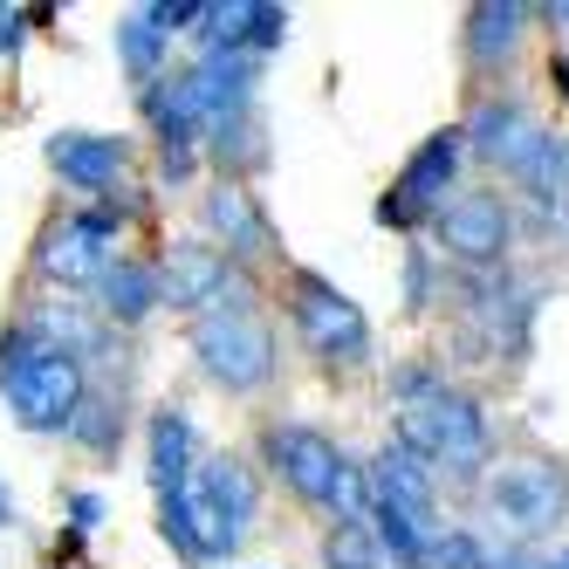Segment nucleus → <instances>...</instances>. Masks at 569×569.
<instances>
[{
	"mask_svg": "<svg viewBox=\"0 0 569 569\" xmlns=\"http://www.w3.org/2000/svg\"><path fill=\"white\" fill-rule=\"evenodd\" d=\"M261 467L274 487L316 515H330V528H363L371 515V495H363V460H350L343 446L309 426V419H268L261 426Z\"/></svg>",
	"mask_w": 569,
	"mask_h": 569,
	"instance_id": "f257e3e1",
	"label": "nucleus"
},
{
	"mask_svg": "<svg viewBox=\"0 0 569 569\" xmlns=\"http://www.w3.org/2000/svg\"><path fill=\"white\" fill-rule=\"evenodd\" d=\"M391 439L405 446L412 460L432 467V480H460V487H480L487 473H495V419H487V405L460 385L432 391L426 405H405Z\"/></svg>",
	"mask_w": 569,
	"mask_h": 569,
	"instance_id": "f03ea898",
	"label": "nucleus"
},
{
	"mask_svg": "<svg viewBox=\"0 0 569 569\" xmlns=\"http://www.w3.org/2000/svg\"><path fill=\"white\" fill-rule=\"evenodd\" d=\"M186 350L199 363V378L213 391H227V398H261L281 378V337H274V322L261 316L254 296L192 316L186 322Z\"/></svg>",
	"mask_w": 569,
	"mask_h": 569,
	"instance_id": "7ed1b4c3",
	"label": "nucleus"
},
{
	"mask_svg": "<svg viewBox=\"0 0 569 569\" xmlns=\"http://www.w3.org/2000/svg\"><path fill=\"white\" fill-rule=\"evenodd\" d=\"M281 309H289L296 343L322 371H363V363L378 357V330H371V316H363V302L350 289H337L322 268H302V261L281 268Z\"/></svg>",
	"mask_w": 569,
	"mask_h": 569,
	"instance_id": "20e7f679",
	"label": "nucleus"
},
{
	"mask_svg": "<svg viewBox=\"0 0 569 569\" xmlns=\"http://www.w3.org/2000/svg\"><path fill=\"white\" fill-rule=\"evenodd\" d=\"M254 515H261V480L240 453H199L192 480H186V521H192V542H199V562L220 569L248 549L254 536Z\"/></svg>",
	"mask_w": 569,
	"mask_h": 569,
	"instance_id": "39448f33",
	"label": "nucleus"
},
{
	"mask_svg": "<svg viewBox=\"0 0 569 569\" xmlns=\"http://www.w3.org/2000/svg\"><path fill=\"white\" fill-rule=\"evenodd\" d=\"M460 166H467V144H460V124H439L412 144V158L391 172V186L378 192V207L371 220L385 233H405V240H419L439 213H446V199L460 192Z\"/></svg>",
	"mask_w": 569,
	"mask_h": 569,
	"instance_id": "423d86ee",
	"label": "nucleus"
},
{
	"mask_svg": "<svg viewBox=\"0 0 569 569\" xmlns=\"http://www.w3.org/2000/svg\"><path fill=\"white\" fill-rule=\"evenodd\" d=\"M439 240V261L460 268V274H487V268H508L515 254V199L501 186H460L446 199V213L432 220Z\"/></svg>",
	"mask_w": 569,
	"mask_h": 569,
	"instance_id": "0eeeda50",
	"label": "nucleus"
},
{
	"mask_svg": "<svg viewBox=\"0 0 569 569\" xmlns=\"http://www.w3.org/2000/svg\"><path fill=\"white\" fill-rule=\"evenodd\" d=\"M83 363H76L62 343H42L28 363H21V378L0 391V405H8V419L28 432V439H69L76 412H83Z\"/></svg>",
	"mask_w": 569,
	"mask_h": 569,
	"instance_id": "6e6552de",
	"label": "nucleus"
},
{
	"mask_svg": "<svg viewBox=\"0 0 569 569\" xmlns=\"http://www.w3.org/2000/svg\"><path fill=\"white\" fill-rule=\"evenodd\" d=\"M480 501L515 528V542L556 536L569 521V467L562 460H508L480 480Z\"/></svg>",
	"mask_w": 569,
	"mask_h": 569,
	"instance_id": "1a4fd4ad",
	"label": "nucleus"
},
{
	"mask_svg": "<svg viewBox=\"0 0 569 569\" xmlns=\"http://www.w3.org/2000/svg\"><path fill=\"white\" fill-rule=\"evenodd\" d=\"M199 240L207 248H220L233 268H254V261H289V248H281V233H274V220H268V207H261V192L254 186H227V179H213L207 192H199Z\"/></svg>",
	"mask_w": 569,
	"mask_h": 569,
	"instance_id": "9d476101",
	"label": "nucleus"
},
{
	"mask_svg": "<svg viewBox=\"0 0 569 569\" xmlns=\"http://www.w3.org/2000/svg\"><path fill=\"white\" fill-rule=\"evenodd\" d=\"M515 227H528L536 240L569 248V131H542V144L515 166Z\"/></svg>",
	"mask_w": 569,
	"mask_h": 569,
	"instance_id": "9b49d317",
	"label": "nucleus"
},
{
	"mask_svg": "<svg viewBox=\"0 0 569 569\" xmlns=\"http://www.w3.org/2000/svg\"><path fill=\"white\" fill-rule=\"evenodd\" d=\"M158 274H166V302H172L179 316H207V309H227V302H240V296H254L248 268H233V261H227L220 248H207L199 233L172 240L166 261H158Z\"/></svg>",
	"mask_w": 569,
	"mask_h": 569,
	"instance_id": "f8f14e48",
	"label": "nucleus"
},
{
	"mask_svg": "<svg viewBox=\"0 0 569 569\" xmlns=\"http://www.w3.org/2000/svg\"><path fill=\"white\" fill-rule=\"evenodd\" d=\"M542 131H549V124H536V110H528L515 90H495V97H480V103L467 110L460 144H467L473 166H487V172L515 179V166H521V158L542 144Z\"/></svg>",
	"mask_w": 569,
	"mask_h": 569,
	"instance_id": "ddd939ff",
	"label": "nucleus"
},
{
	"mask_svg": "<svg viewBox=\"0 0 569 569\" xmlns=\"http://www.w3.org/2000/svg\"><path fill=\"white\" fill-rule=\"evenodd\" d=\"M363 495H371V508H391V515H405V521H412L426 542H432L439 528H446L432 467H426V460H412V453H405L398 439H385L378 453L363 460Z\"/></svg>",
	"mask_w": 569,
	"mask_h": 569,
	"instance_id": "4468645a",
	"label": "nucleus"
},
{
	"mask_svg": "<svg viewBox=\"0 0 569 569\" xmlns=\"http://www.w3.org/2000/svg\"><path fill=\"white\" fill-rule=\"evenodd\" d=\"M528 28H536V8H515V0H480L467 8V28H460V62L473 83H495V76L521 56Z\"/></svg>",
	"mask_w": 569,
	"mask_h": 569,
	"instance_id": "2eb2a0df",
	"label": "nucleus"
},
{
	"mask_svg": "<svg viewBox=\"0 0 569 569\" xmlns=\"http://www.w3.org/2000/svg\"><path fill=\"white\" fill-rule=\"evenodd\" d=\"M49 172L69 186V192H117V179L131 172V138H110V131H56L42 144Z\"/></svg>",
	"mask_w": 569,
	"mask_h": 569,
	"instance_id": "dca6fc26",
	"label": "nucleus"
},
{
	"mask_svg": "<svg viewBox=\"0 0 569 569\" xmlns=\"http://www.w3.org/2000/svg\"><path fill=\"white\" fill-rule=\"evenodd\" d=\"M199 426L186 405H151V419H144V480H151V501H172L186 495V480L199 467Z\"/></svg>",
	"mask_w": 569,
	"mask_h": 569,
	"instance_id": "f3484780",
	"label": "nucleus"
},
{
	"mask_svg": "<svg viewBox=\"0 0 569 569\" xmlns=\"http://www.w3.org/2000/svg\"><path fill=\"white\" fill-rule=\"evenodd\" d=\"M158 309H166V274H158V261L117 254L97 274V316L110 322V330H138V322H151Z\"/></svg>",
	"mask_w": 569,
	"mask_h": 569,
	"instance_id": "a211bd4d",
	"label": "nucleus"
},
{
	"mask_svg": "<svg viewBox=\"0 0 569 569\" xmlns=\"http://www.w3.org/2000/svg\"><path fill=\"white\" fill-rule=\"evenodd\" d=\"M261 76H268L261 56H199V62H186L192 103H199L207 124H220V117H233V110H254L261 103Z\"/></svg>",
	"mask_w": 569,
	"mask_h": 569,
	"instance_id": "6ab92c4d",
	"label": "nucleus"
},
{
	"mask_svg": "<svg viewBox=\"0 0 569 569\" xmlns=\"http://www.w3.org/2000/svg\"><path fill=\"white\" fill-rule=\"evenodd\" d=\"M138 97V117L151 124L158 151H199V138H207V117H199L192 103V83H186V69H166L158 83L131 90Z\"/></svg>",
	"mask_w": 569,
	"mask_h": 569,
	"instance_id": "aec40b11",
	"label": "nucleus"
},
{
	"mask_svg": "<svg viewBox=\"0 0 569 569\" xmlns=\"http://www.w3.org/2000/svg\"><path fill=\"white\" fill-rule=\"evenodd\" d=\"M199 158H213L227 186L261 179V172H268V158H274V151H268V117H261V103L220 117V124H207V138H199Z\"/></svg>",
	"mask_w": 569,
	"mask_h": 569,
	"instance_id": "412c9836",
	"label": "nucleus"
},
{
	"mask_svg": "<svg viewBox=\"0 0 569 569\" xmlns=\"http://www.w3.org/2000/svg\"><path fill=\"white\" fill-rule=\"evenodd\" d=\"M124 439H131V391L90 385V391H83V412H76V426H69V446H76L83 460L110 467L117 453H124Z\"/></svg>",
	"mask_w": 569,
	"mask_h": 569,
	"instance_id": "4be33fe9",
	"label": "nucleus"
},
{
	"mask_svg": "<svg viewBox=\"0 0 569 569\" xmlns=\"http://www.w3.org/2000/svg\"><path fill=\"white\" fill-rule=\"evenodd\" d=\"M110 49H117V69L131 76V90L158 83V76H166V56H172V42H166V34H158V28L144 21V8L117 14V28H110Z\"/></svg>",
	"mask_w": 569,
	"mask_h": 569,
	"instance_id": "5701e85b",
	"label": "nucleus"
},
{
	"mask_svg": "<svg viewBox=\"0 0 569 569\" xmlns=\"http://www.w3.org/2000/svg\"><path fill=\"white\" fill-rule=\"evenodd\" d=\"M398 281H405V316H432V309L446 302V289H453V268H446L426 240H412V248H405Z\"/></svg>",
	"mask_w": 569,
	"mask_h": 569,
	"instance_id": "b1692460",
	"label": "nucleus"
},
{
	"mask_svg": "<svg viewBox=\"0 0 569 569\" xmlns=\"http://www.w3.org/2000/svg\"><path fill=\"white\" fill-rule=\"evenodd\" d=\"M446 385H453V378H446V357H405V363H391V378H385V391L398 398V412H405V405H426L432 391H446Z\"/></svg>",
	"mask_w": 569,
	"mask_h": 569,
	"instance_id": "393cba45",
	"label": "nucleus"
},
{
	"mask_svg": "<svg viewBox=\"0 0 569 569\" xmlns=\"http://www.w3.org/2000/svg\"><path fill=\"white\" fill-rule=\"evenodd\" d=\"M289 42V8H261V0H240V56H274Z\"/></svg>",
	"mask_w": 569,
	"mask_h": 569,
	"instance_id": "a878e982",
	"label": "nucleus"
},
{
	"mask_svg": "<svg viewBox=\"0 0 569 569\" xmlns=\"http://www.w3.org/2000/svg\"><path fill=\"white\" fill-rule=\"evenodd\" d=\"M480 562H487V542L473 536V528H460V521H446L426 542V569H480Z\"/></svg>",
	"mask_w": 569,
	"mask_h": 569,
	"instance_id": "bb28decb",
	"label": "nucleus"
},
{
	"mask_svg": "<svg viewBox=\"0 0 569 569\" xmlns=\"http://www.w3.org/2000/svg\"><path fill=\"white\" fill-rule=\"evenodd\" d=\"M316 556H322V569H385V556H378V542H371V528H330Z\"/></svg>",
	"mask_w": 569,
	"mask_h": 569,
	"instance_id": "cd10ccee",
	"label": "nucleus"
},
{
	"mask_svg": "<svg viewBox=\"0 0 569 569\" xmlns=\"http://www.w3.org/2000/svg\"><path fill=\"white\" fill-rule=\"evenodd\" d=\"M42 343H49V337L34 330V316H14L8 330H0V391H8V385L21 378V363H28L34 350H42Z\"/></svg>",
	"mask_w": 569,
	"mask_h": 569,
	"instance_id": "c85d7f7f",
	"label": "nucleus"
},
{
	"mask_svg": "<svg viewBox=\"0 0 569 569\" xmlns=\"http://www.w3.org/2000/svg\"><path fill=\"white\" fill-rule=\"evenodd\" d=\"M62 515H69V528H76V536H97V528L110 521V501L97 495V487H62Z\"/></svg>",
	"mask_w": 569,
	"mask_h": 569,
	"instance_id": "c756f323",
	"label": "nucleus"
},
{
	"mask_svg": "<svg viewBox=\"0 0 569 569\" xmlns=\"http://www.w3.org/2000/svg\"><path fill=\"white\" fill-rule=\"evenodd\" d=\"M144 21H151V28L172 42V34H192V28H199V0H151Z\"/></svg>",
	"mask_w": 569,
	"mask_h": 569,
	"instance_id": "7c9ffc66",
	"label": "nucleus"
},
{
	"mask_svg": "<svg viewBox=\"0 0 569 569\" xmlns=\"http://www.w3.org/2000/svg\"><path fill=\"white\" fill-rule=\"evenodd\" d=\"M480 569H549V556H536V549H528V542H487V562Z\"/></svg>",
	"mask_w": 569,
	"mask_h": 569,
	"instance_id": "2f4dec72",
	"label": "nucleus"
},
{
	"mask_svg": "<svg viewBox=\"0 0 569 569\" xmlns=\"http://www.w3.org/2000/svg\"><path fill=\"white\" fill-rule=\"evenodd\" d=\"M28 21H34V8H0V56H14L28 42Z\"/></svg>",
	"mask_w": 569,
	"mask_h": 569,
	"instance_id": "473e14b6",
	"label": "nucleus"
},
{
	"mask_svg": "<svg viewBox=\"0 0 569 569\" xmlns=\"http://www.w3.org/2000/svg\"><path fill=\"white\" fill-rule=\"evenodd\" d=\"M158 172H166V186H186L199 172V151H158Z\"/></svg>",
	"mask_w": 569,
	"mask_h": 569,
	"instance_id": "72a5a7b5",
	"label": "nucleus"
},
{
	"mask_svg": "<svg viewBox=\"0 0 569 569\" xmlns=\"http://www.w3.org/2000/svg\"><path fill=\"white\" fill-rule=\"evenodd\" d=\"M49 556H56V562H83V536H76V528H56Z\"/></svg>",
	"mask_w": 569,
	"mask_h": 569,
	"instance_id": "f704fd0d",
	"label": "nucleus"
},
{
	"mask_svg": "<svg viewBox=\"0 0 569 569\" xmlns=\"http://www.w3.org/2000/svg\"><path fill=\"white\" fill-rule=\"evenodd\" d=\"M536 21H549V28H569V0H549V8H536Z\"/></svg>",
	"mask_w": 569,
	"mask_h": 569,
	"instance_id": "c9c22d12",
	"label": "nucleus"
},
{
	"mask_svg": "<svg viewBox=\"0 0 569 569\" xmlns=\"http://www.w3.org/2000/svg\"><path fill=\"white\" fill-rule=\"evenodd\" d=\"M549 83H556V97L569 103V56H562V62H549Z\"/></svg>",
	"mask_w": 569,
	"mask_h": 569,
	"instance_id": "e433bc0d",
	"label": "nucleus"
},
{
	"mask_svg": "<svg viewBox=\"0 0 569 569\" xmlns=\"http://www.w3.org/2000/svg\"><path fill=\"white\" fill-rule=\"evenodd\" d=\"M0 528H14V495H0Z\"/></svg>",
	"mask_w": 569,
	"mask_h": 569,
	"instance_id": "4c0bfd02",
	"label": "nucleus"
},
{
	"mask_svg": "<svg viewBox=\"0 0 569 569\" xmlns=\"http://www.w3.org/2000/svg\"><path fill=\"white\" fill-rule=\"evenodd\" d=\"M549 569H569V542H562V549H556V556H549Z\"/></svg>",
	"mask_w": 569,
	"mask_h": 569,
	"instance_id": "58836bf2",
	"label": "nucleus"
}]
</instances>
